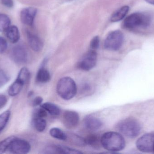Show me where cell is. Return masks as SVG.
Here are the masks:
<instances>
[{
	"label": "cell",
	"mask_w": 154,
	"mask_h": 154,
	"mask_svg": "<svg viewBox=\"0 0 154 154\" xmlns=\"http://www.w3.org/2000/svg\"><path fill=\"white\" fill-rule=\"evenodd\" d=\"M137 149L143 152H151L154 149V134H146L139 138L136 142Z\"/></svg>",
	"instance_id": "52a82bcc"
},
{
	"label": "cell",
	"mask_w": 154,
	"mask_h": 154,
	"mask_svg": "<svg viewBox=\"0 0 154 154\" xmlns=\"http://www.w3.org/2000/svg\"><path fill=\"white\" fill-rule=\"evenodd\" d=\"M43 99L40 96H37L35 97L32 101V105L34 106H37L42 104Z\"/></svg>",
	"instance_id": "d6a6232c"
},
{
	"label": "cell",
	"mask_w": 154,
	"mask_h": 154,
	"mask_svg": "<svg viewBox=\"0 0 154 154\" xmlns=\"http://www.w3.org/2000/svg\"><path fill=\"white\" fill-rule=\"evenodd\" d=\"M9 80V76L4 71L0 70V88L5 85Z\"/></svg>",
	"instance_id": "83f0119b"
},
{
	"label": "cell",
	"mask_w": 154,
	"mask_h": 154,
	"mask_svg": "<svg viewBox=\"0 0 154 154\" xmlns=\"http://www.w3.org/2000/svg\"><path fill=\"white\" fill-rule=\"evenodd\" d=\"M12 60L19 65L24 64L28 60V54L27 49L24 46L19 45L14 47L11 53Z\"/></svg>",
	"instance_id": "9c48e42d"
},
{
	"label": "cell",
	"mask_w": 154,
	"mask_h": 154,
	"mask_svg": "<svg viewBox=\"0 0 154 154\" xmlns=\"http://www.w3.org/2000/svg\"><path fill=\"white\" fill-rule=\"evenodd\" d=\"M151 18L143 13H135L128 16L124 22L126 29L133 30L138 28H145L150 25Z\"/></svg>",
	"instance_id": "3957f363"
},
{
	"label": "cell",
	"mask_w": 154,
	"mask_h": 154,
	"mask_svg": "<svg viewBox=\"0 0 154 154\" xmlns=\"http://www.w3.org/2000/svg\"><path fill=\"white\" fill-rule=\"evenodd\" d=\"M24 84L18 79L11 85L8 90V94L11 96H15L18 95L22 90Z\"/></svg>",
	"instance_id": "e0dca14e"
},
{
	"label": "cell",
	"mask_w": 154,
	"mask_h": 154,
	"mask_svg": "<svg viewBox=\"0 0 154 154\" xmlns=\"http://www.w3.org/2000/svg\"><path fill=\"white\" fill-rule=\"evenodd\" d=\"M31 146L26 140L15 137L10 144L7 151L13 154H27L30 151Z\"/></svg>",
	"instance_id": "ba28073f"
},
{
	"label": "cell",
	"mask_w": 154,
	"mask_h": 154,
	"mask_svg": "<svg viewBox=\"0 0 154 154\" xmlns=\"http://www.w3.org/2000/svg\"><path fill=\"white\" fill-rule=\"evenodd\" d=\"M84 124L87 129L93 131L100 129L103 125L99 118L92 115L86 117L84 119Z\"/></svg>",
	"instance_id": "4fadbf2b"
},
{
	"label": "cell",
	"mask_w": 154,
	"mask_h": 154,
	"mask_svg": "<svg viewBox=\"0 0 154 154\" xmlns=\"http://www.w3.org/2000/svg\"><path fill=\"white\" fill-rule=\"evenodd\" d=\"M47 60L45 59L42 62L41 67L37 72L36 80L40 83H45L48 82L51 79V75L49 71L45 68Z\"/></svg>",
	"instance_id": "5bb4252c"
},
{
	"label": "cell",
	"mask_w": 154,
	"mask_h": 154,
	"mask_svg": "<svg viewBox=\"0 0 154 154\" xmlns=\"http://www.w3.org/2000/svg\"><path fill=\"white\" fill-rule=\"evenodd\" d=\"M61 148H62V153L63 154H81L82 153V152H80L78 150L69 148L67 146H61Z\"/></svg>",
	"instance_id": "f546056e"
},
{
	"label": "cell",
	"mask_w": 154,
	"mask_h": 154,
	"mask_svg": "<svg viewBox=\"0 0 154 154\" xmlns=\"http://www.w3.org/2000/svg\"><path fill=\"white\" fill-rule=\"evenodd\" d=\"M1 3L7 8H12L14 6L13 0H0Z\"/></svg>",
	"instance_id": "1f68e13d"
},
{
	"label": "cell",
	"mask_w": 154,
	"mask_h": 154,
	"mask_svg": "<svg viewBox=\"0 0 154 154\" xmlns=\"http://www.w3.org/2000/svg\"><path fill=\"white\" fill-rule=\"evenodd\" d=\"M44 153L48 154H62L61 146L51 145L48 146L44 150Z\"/></svg>",
	"instance_id": "484cf974"
},
{
	"label": "cell",
	"mask_w": 154,
	"mask_h": 154,
	"mask_svg": "<svg viewBox=\"0 0 154 154\" xmlns=\"http://www.w3.org/2000/svg\"><path fill=\"white\" fill-rule=\"evenodd\" d=\"M5 35L12 43H17L20 39V33L17 26L11 25L5 30Z\"/></svg>",
	"instance_id": "9a60e30c"
},
{
	"label": "cell",
	"mask_w": 154,
	"mask_h": 154,
	"mask_svg": "<svg viewBox=\"0 0 154 154\" xmlns=\"http://www.w3.org/2000/svg\"><path fill=\"white\" fill-rule=\"evenodd\" d=\"M7 102V99L4 95H0V109L2 108L6 105Z\"/></svg>",
	"instance_id": "836d02e7"
},
{
	"label": "cell",
	"mask_w": 154,
	"mask_h": 154,
	"mask_svg": "<svg viewBox=\"0 0 154 154\" xmlns=\"http://www.w3.org/2000/svg\"><path fill=\"white\" fill-rule=\"evenodd\" d=\"M27 36L29 45L34 51L38 52L42 49L43 43L39 37L29 31H27Z\"/></svg>",
	"instance_id": "7c38bea8"
},
{
	"label": "cell",
	"mask_w": 154,
	"mask_h": 154,
	"mask_svg": "<svg viewBox=\"0 0 154 154\" xmlns=\"http://www.w3.org/2000/svg\"><path fill=\"white\" fill-rule=\"evenodd\" d=\"M67 1H73V0H67Z\"/></svg>",
	"instance_id": "d590c367"
},
{
	"label": "cell",
	"mask_w": 154,
	"mask_h": 154,
	"mask_svg": "<svg viewBox=\"0 0 154 154\" xmlns=\"http://www.w3.org/2000/svg\"><path fill=\"white\" fill-rule=\"evenodd\" d=\"M118 129L126 137L134 138L140 134L141 127L139 122L135 119L127 118L119 122L118 125Z\"/></svg>",
	"instance_id": "277c9868"
},
{
	"label": "cell",
	"mask_w": 154,
	"mask_h": 154,
	"mask_svg": "<svg viewBox=\"0 0 154 154\" xmlns=\"http://www.w3.org/2000/svg\"><path fill=\"white\" fill-rule=\"evenodd\" d=\"M153 152H154V151H153Z\"/></svg>",
	"instance_id": "8d00e7d4"
},
{
	"label": "cell",
	"mask_w": 154,
	"mask_h": 154,
	"mask_svg": "<svg viewBox=\"0 0 154 154\" xmlns=\"http://www.w3.org/2000/svg\"><path fill=\"white\" fill-rule=\"evenodd\" d=\"M37 12V9L34 7H27L23 9L20 12V19L22 23L28 26H32Z\"/></svg>",
	"instance_id": "30bf717a"
},
{
	"label": "cell",
	"mask_w": 154,
	"mask_h": 154,
	"mask_svg": "<svg viewBox=\"0 0 154 154\" xmlns=\"http://www.w3.org/2000/svg\"><path fill=\"white\" fill-rule=\"evenodd\" d=\"M101 144L106 150L113 152L123 150L125 146V141L121 134L108 132L101 137Z\"/></svg>",
	"instance_id": "6da1fadb"
},
{
	"label": "cell",
	"mask_w": 154,
	"mask_h": 154,
	"mask_svg": "<svg viewBox=\"0 0 154 154\" xmlns=\"http://www.w3.org/2000/svg\"><path fill=\"white\" fill-rule=\"evenodd\" d=\"M147 2L151 4L154 5V0H145Z\"/></svg>",
	"instance_id": "e575fe53"
},
{
	"label": "cell",
	"mask_w": 154,
	"mask_h": 154,
	"mask_svg": "<svg viewBox=\"0 0 154 154\" xmlns=\"http://www.w3.org/2000/svg\"><path fill=\"white\" fill-rule=\"evenodd\" d=\"M30 77V74L28 68H23L20 70L17 79L21 81L25 85L29 81Z\"/></svg>",
	"instance_id": "603a6c76"
},
{
	"label": "cell",
	"mask_w": 154,
	"mask_h": 154,
	"mask_svg": "<svg viewBox=\"0 0 154 154\" xmlns=\"http://www.w3.org/2000/svg\"><path fill=\"white\" fill-rule=\"evenodd\" d=\"M63 120L66 127L69 128H75L79 124V116L75 111L66 110L63 114Z\"/></svg>",
	"instance_id": "8fae6325"
},
{
	"label": "cell",
	"mask_w": 154,
	"mask_h": 154,
	"mask_svg": "<svg viewBox=\"0 0 154 154\" xmlns=\"http://www.w3.org/2000/svg\"><path fill=\"white\" fill-rule=\"evenodd\" d=\"M14 136H10L0 142V154L4 153L8 150L12 141L15 138Z\"/></svg>",
	"instance_id": "d4e9b609"
},
{
	"label": "cell",
	"mask_w": 154,
	"mask_h": 154,
	"mask_svg": "<svg viewBox=\"0 0 154 154\" xmlns=\"http://www.w3.org/2000/svg\"><path fill=\"white\" fill-rule=\"evenodd\" d=\"M11 24L10 17L5 14L0 13V32H5Z\"/></svg>",
	"instance_id": "44dd1931"
},
{
	"label": "cell",
	"mask_w": 154,
	"mask_h": 154,
	"mask_svg": "<svg viewBox=\"0 0 154 154\" xmlns=\"http://www.w3.org/2000/svg\"><path fill=\"white\" fill-rule=\"evenodd\" d=\"M47 112L42 108L41 107L40 108H37L33 113V117H39L45 118L47 117Z\"/></svg>",
	"instance_id": "f1b7e54d"
},
{
	"label": "cell",
	"mask_w": 154,
	"mask_h": 154,
	"mask_svg": "<svg viewBox=\"0 0 154 154\" xmlns=\"http://www.w3.org/2000/svg\"><path fill=\"white\" fill-rule=\"evenodd\" d=\"M129 10V7L127 5L122 6L116 11L111 15L110 21L112 22L119 21L125 17Z\"/></svg>",
	"instance_id": "2e32d148"
},
{
	"label": "cell",
	"mask_w": 154,
	"mask_h": 154,
	"mask_svg": "<svg viewBox=\"0 0 154 154\" xmlns=\"http://www.w3.org/2000/svg\"><path fill=\"white\" fill-rule=\"evenodd\" d=\"M32 124L34 128L39 132H43L47 127V122L45 118L33 117Z\"/></svg>",
	"instance_id": "ffe728a7"
},
{
	"label": "cell",
	"mask_w": 154,
	"mask_h": 154,
	"mask_svg": "<svg viewBox=\"0 0 154 154\" xmlns=\"http://www.w3.org/2000/svg\"><path fill=\"white\" fill-rule=\"evenodd\" d=\"M100 43V39L98 36H94L90 41V47L91 50L96 51L98 49Z\"/></svg>",
	"instance_id": "4316f807"
},
{
	"label": "cell",
	"mask_w": 154,
	"mask_h": 154,
	"mask_svg": "<svg viewBox=\"0 0 154 154\" xmlns=\"http://www.w3.org/2000/svg\"><path fill=\"white\" fill-rule=\"evenodd\" d=\"M11 113L9 110L5 111L0 115V134L5 129L10 119Z\"/></svg>",
	"instance_id": "cb8c5ba5"
},
{
	"label": "cell",
	"mask_w": 154,
	"mask_h": 154,
	"mask_svg": "<svg viewBox=\"0 0 154 154\" xmlns=\"http://www.w3.org/2000/svg\"><path fill=\"white\" fill-rule=\"evenodd\" d=\"M85 140L86 144L88 145L95 149L98 148L101 144V138H100L96 134L89 135Z\"/></svg>",
	"instance_id": "d6986e66"
},
{
	"label": "cell",
	"mask_w": 154,
	"mask_h": 154,
	"mask_svg": "<svg viewBox=\"0 0 154 154\" xmlns=\"http://www.w3.org/2000/svg\"><path fill=\"white\" fill-rule=\"evenodd\" d=\"M8 44L6 40L0 36V53H3L7 49Z\"/></svg>",
	"instance_id": "4dcf8cb0"
},
{
	"label": "cell",
	"mask_w": 154,
	"mask_h": 154,
	"mask_svg": "<svg viewBox=\"0 0 154 154\" xmlns=\"http://www.w3.org/2000/svg\"><path fill=\"white\" fill-rule=\"evenodd\" d=\"M41 107L44 108L47 112L52 116H58L60 113V109L59 106L50 102H46L42 104Z\"/></svg>",
	"instance_id": "ac0fdd59"
},
{
	"label": "cell",
	"mask_w": 154,
	"mask_h": 154,
	"mask_svg": "<svg viewBox=\"0 0 154 154\" xmlns=\"http://www.w3.org/2000/svg\"><path fill=\"white\" fill-rule=\"evenodd\" d=\"M57 90L58 94L61 98L65 100H70L76 95V84L71 78L64 77L59 80Z\"/></svg>",
	"instance_id": "7a4b0ae2"
},
{
	"label": "cell",
	"mask_w": 154,
	"mask_h": 154,
	"mask_svg": "<svg viewBox=\"0 0 154 154\" xmlns=\"http://www.w3.org/2000/svg\"><path fill=\"white\" fill-rule=\"evenodd\" d=\"M124 36L121 31L116 30L109 33L104 42V47L108 50L116 51L123 45Z\"/></svg>",
	"instance_id": "5b68a950"
},
{
	"label": "cell",
	"mask_w": 154,
	"mask_h": 154,
	"mask_svg": "<svg viewBox=\"0 0 154 154\" xmlns=\"http://www.w3.org/2000/svg\"><path fill=\"white\" fill-rule=\"evenodd\" d=\"M50 134L52 137L61 141H65L67 138V136L63 131L58 128L53 127L50 130Z\"/></svg>",
	"instance_id": "7402d4cb"
},
{
	"label": "cell",
	"mask_w": 154,
	"mask_h": 154,
	"mask_svg": "<svg viewBox=\"0 0 154 154\" xmlns=\"http://www.w3.org/2000/svg\"><path fill=\"white\" fill-rule=\"evenodd\" d=\"M97 55L96 51L91 49L86 52L78 63V67L82 70L89 71L96 66Z\"/></svg>",
	"instance_id": "8992f818"
}]
</instances>
